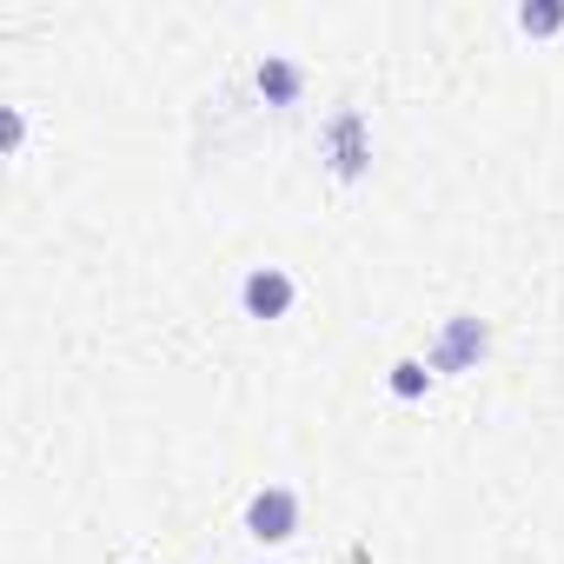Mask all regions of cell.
Returning a JSON list of instances; mask_svg holds the SVG:
<instances>
[{"instance_id":"obj_1","label":"cell","mask_w":564,"mask_h":564,"mask_svg":"<svg viewBox=\"0 0 564 564\" xmlns=\"http://www.w3.org/2000/svg\"><path fill=\"white\" fill-rule=\"evenodd\" d=\"M246 531H252L259 544H286V538L300 531V498H293V491H279V485L259 491V498L246 505Z\"/></svg>"},{"instance_id":"obj_4","label":"cell","mask_w":564,"mask_h":564,"mask_svg":"<svg viewBox=\"0 0 564 564\" xmlns=\"http://www.w3.org/2000/svg\"><path fill=\"white\" fill-rule=\"evenodd\" d=\"M259 94H265L272 107H293V94H300V67H293V61H265V67H259Z\"/></svg>"},{"instance_id":"obj_7","label":"cell","mask_w":564,"mask_h":564,"mask_svg":"<svg viewBox=\"0 0 564 564\" xmlns=\"http://www.w3.org/2000/svg\"><path fill=\"white\" fill-rule=\"evenodd\" d=\"M392 392H399V399H419V392H425V366H419V359H399V366H392Z\"/></svg>"},{"instance_id":"obj_5","label":"cell","mask_w":564,"mask_h":564,"mask_svg":"<svg viewBox=\"0 0 564 564\" xmlns=\"http://www.w3.org/2000/svg\"><path fill=\"white\" fill-rule=\"evenodd\" d=\"M333 147H339V160H333V166L352 180V173L366 166V147H359V113H339V120H333Z\"/></svg>"},{"instance_id":"obj_6","label":"cell","mask_w":564,"mask_h":564,"mask_svg":"<svg viewBox=\"0 0 564 564\" xmlns=\"http://www.w3.org/2000/svg\"><path fill=\"white\" fill-rule=\"evenodd\" d=\"M518 28L524 34H557L564 28V8H551V0H544V8H518Z\"/></svg>"},{"instance_id":"obj_2","label":"cell","mask_w":564,"mask_h":564,"mask_svg":"<svg viewBox=\"0 0 564 564\" xmlns=\"http://www.w3.org/2000/svg\"><path fill=\"white\" fill-rule=\"evenodd\" d=\"M239 300H246L252 319H279V313L293 306V279L279 272V265H252V272H246V286H239Z\"/></svg>"},{"instance_id":"obj_3","label":"cell","mask_w":564,"mask_h":564,"mask_svg":"<svg viewBox=\"0 0 564 564\" xmlns=\"http://www.w3.org/2000/svg\"><path fill=\"white\" fill-rule=\"evenodd\" d=\"M478 352H485V326L478 319H452L445 339H438V352H432V372H465Z\"/></svg>"}]
</instances>
